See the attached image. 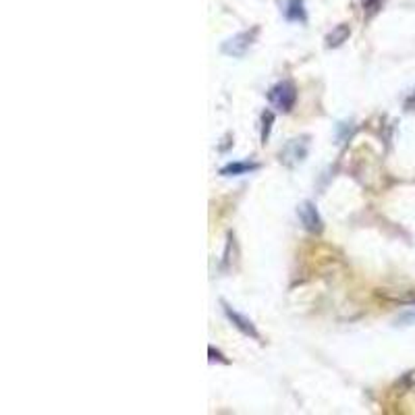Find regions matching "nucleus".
<instances>
[{
  "label": "nucleus",
  "mask_w": 415,
  "mask_h": 415,
  "mask_svg": "<svg viewBox=\"0 0 415 415\" xmlns=\"http://www.w3.org/2000/svg\"><path fill=\"white\" fill-rule=\"evenodd\" d=\"M268 100L276 110L291 113V108L295 106V100H297V90L291 81H280L268 92Z\"/></svg>",
  "instance_id": "nucleus-1"
},
{
  "label": "nucleus",
  "mask_w": 415,
  "mask_h": 415,
  "mask_svg": "<svg viewBox=\"0 0 415 415\" xmlns=\"http://www.w3.org/2000/svg\"><path fill=\"white\" fill-rule=\"evenodd\" d=\"M255 36H258V28H253L251 32H241V34H237V36L229 38V40L222 44V52H224L226 57L241 59V57H245V52L251 48V44H253V40H255Z\"/></svg>",
  "instance_id": "nucleus-2"
},
{
  "label": "nucleus",
  "mask_w": 415,
  "mask_h": 415,
  "mask_svg": "<svg viewBox=\"0 0 415 415\" xmlns=\"http://www.w3.org/2000/svg\"><path fill=\"white\" fill-rule=\"evenodd\" d=\"M307 148H309L307 137L291 139V142L282 148V152H280V162H282L284 166H289V168L301 164V162L305 160V156H307Z\"/></svg>",
  "instance_id": "nucleus-3"
},
{
  "label": "nucleus",
  "mask_w": 415,
  "mask_h": 415,
  "mask_svg": "<svg viewBox=\"0 0 415 415\" xmlns=\"http://www.w3.org/2000/svg\"><path fill=\"white\" fill-rule=\"evenodd\" d=\"M297 214H299V220L301 224L309 231V233H320L322 231V218L316 210V206L311 202H303L299 208H297Z\"/></svg>",
  "instance_id": "nucleus-4"
},
{
  "label": "nucleus",
  "mask_w": 415,
  "mask_h": 415,
  "mask_svg": "<svg viewBox=\"0 0 415 415\" xmlns=\"http://www.w3.org/2000/svg\"><path fill=\"white\" fill-rule=\"evenodd\" d=\"M222 305H224V313H226V318L243 332V334H247V336H251V338H255V340H260V334H258V330H255V326H253V322L249 320V318H245L243 313H239L237 309H233L229 303H224L222 301Z\"/></svg>",
  "instance_id": "nucleus-5"
},
{
  "label": "nucleus",
  "mask_w": 415,
  "mask_h": 415,
  "mask_svg": "<svg viewBox=\"0 0 415 415\" xmlns=\"http://www.w3.org/2000/svg\"><path fill=\"white\" fill-rule=\"evenodd\" d=\"M284 17H287V21L305 23L307 21V13H305L303 0H284Z\"/></svg>",
  "instance_id": "nucleus-6"
},
{
  "label": "nucleus",
  "mask_w": 415,
  "mask_h": 415,
  "mask_svg": "<svg viewBox=\"0 0 415 415\" xmlns=\"http://www.w3.org/2000/svg\"><path fill=\"white\" fill-rule=\"evenodd\" d=\"M351 36V28L347 23H338L336 28H332V32L326 36V46L328 48H338L340 44H345Z\"/></svg>",
  "instance_id": "nucleus-7"
},
{
  "label": "nucleus",
  "mask_w": 415,
  "mask_h": 415,
  "mask_svg": "<svg viewBox=\"0 0 415 415\" xmlns=\"http://www.w3.org/2000/svg\"><path fill=\"white\" fill-rule=\"evenodd\" d=\"M255 168H258L255 162H231V164L220 168V175L222 177H237V175H247Z\"/></svg>",
  "instance_id": "nucleus-8"
},
{
  "label": "nucleus",
  "mask_w": 415,
  "mask_h": 415,
  "mask_svg": "<svg viewBox=\"0 0 415 415\" xmlns=\"http://www.w3.org/2000/svg\"><path fill=\"white\" fill-rule=\"evenodd\" d=\"M272 119H274V115H272L270 110H266V113L262 115V121H264V129H262V144H266V139H268V133H270V123H272Z\"/></svg>",
  "instance_id": "nucleus-9"
}]
</instances>
